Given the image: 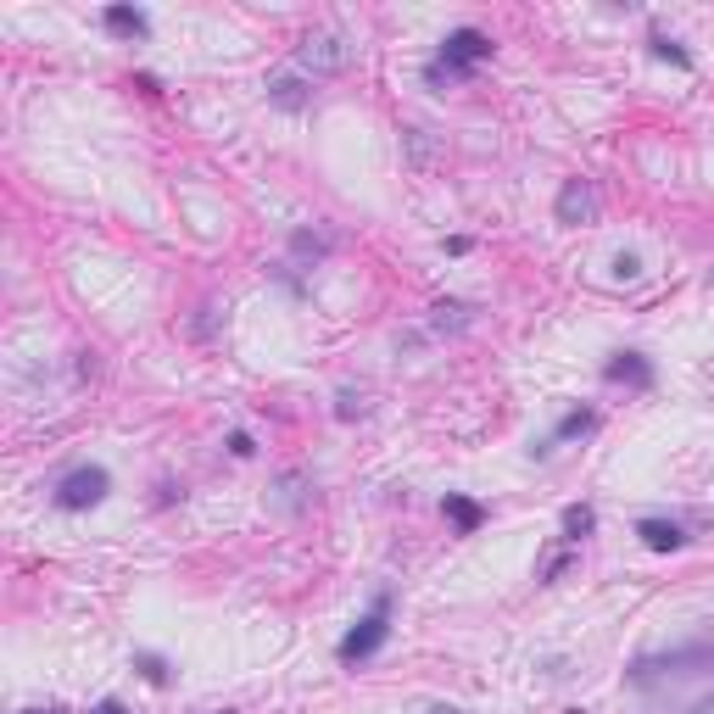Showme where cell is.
Returning <instances> with one entry per match:
<instances>
[{"label":"cell","instance_id":"8","mask_svg":"<svg viewBox=\"0 0 714 714\" xmlns=\"http://www.w3.org/2000/svg\"><path fill=\"white\" fill-rule=\"evenodd\" d=\"M107 29L112 34H151V23H145V12H134V7H107Z\"/></svg>","mask_w":714,"mask_h":714},{"label":"cell","instance_id":"14","mask_svg":"<svg viewBox=\"0 0 714 714\" xmlns=\"http://www.w3.org/2000/svg\"><path fill=\"white\" fill-rule=\"evenodd\" d=\"M140 670H145L151 681H167V670H162V659H140Z\"/></svg>","mask_w":714,"mask_h":714},{"label":"cell","instance_id":"12","mask_svg":"<svg viewBox=\"0 0 714 714\" xmlns=\"http://www.w3.org/2000/svg\"><path fill=\"white\" fill-rule=\"evenodd\" d=\"M581 430H592V413H570V419L553 430V441H564V435H581Z\"/></svg>","mask_w":714,"mask_h":714},{"label":"cell","instance_id":"4","mask_svg":"<svg viewBox=\"0 0 714 714\" xmlns=\"http://www.w3.org/2000/svg\"><path fill=\"white\" fill-rule=\"evenodd\" d=\"M597 218V185L592 178H570L559 191V224H592Z\"/></svg>","mask_w":714,"mask_h":714},{"label":"cell","instance_id":"13","mask_svg":"<svg viewBox=\"0 0 714 714\" xmlns=\"http://www.w3.org/2000/svg\"><path fill=\"white\" fill-rule=\"evenodd\" d=\"M614 274H619V280H637V274H642V262H637L631 251H619V257H614Z\"/></svg>","mask_w":714,"mask_h":714},{"label":"cell","instance_id":"10","mask_svg":"<svg viewBox=\"0 0 714 714\" xmlns=\"http://www.w3.org/2000/svg\"><path fill=\"white\" fill-rule=\"evenodd\" d=\"M592 524H597V519H592V508H570V513H564L570 542H581V536H592Z\"/></svg>","mask_w":714,"mask_h":714},{"label":"cell","instance_id":"15","mask_svg":"<svg viewBox=\"0 0 714 714\" xmlns=\"http://www.w3.org/2000/svg\"><path fill=\"white\" fill-rule=\"evenodd\" d=\"M89 714H129V708H123V703H96Z\"/></svg>","mask_w":714,"mask_h":714},{"label":"cell","instance_id":"9","mask_svg":"<svg viewBox=\"0 0 714 714\" xmlns=\"http://www.w3.org/2000/svg\"><path fill=\"white\" fill-rule=\"evenodd\" d=\"M446 513H453L458 530H475V524H480V502H469V497H446Z\"/></svg>","mask_w":714,"mask_h":714},{"label":"cell","instance_id":"2","mask_svg":"<svg viewBox=\"0 0 714 714\" xmlns=\"http://www.w3.org/2000/svg\"><path fill=\"white\" fill-rule=\"evenodd\" d=\"M386 631H391V597H375V608L351 625V631L340 637V664H357V659H369V653H380V642H386Z\"/></svg>","mask_w":714,"mask_h":714},{"label":"cell","instance_id":"1","mask_svg":"<svg viewBox=\"0 0 714 714\" xmlns=\"http://www.w3.org/2000/svg\"><path fill=\"white\" fill-rule=\"evenodd\" d=\"M486 56H491V34H480V29H458V34H446V40H441V51H435V62L424 67V78H430V84H453V78L475 73Z\"/></svg>","mask_w":714,"mask_h":714},{"label":"cell","instance_id":"6","mask_svg":"<svg viewBox=\"0 0 714 714\" xmlns=\"http://www.w3.org/2000/svg\"><path fill=\"white\" fill-rule=\"evenodd\" d=\"M637 536H642V542H648L653 553H675V548L686 542V530H681L675 519H642V524H637Z\"/></svg>","mask_w":714,"mask_h":714},{"label":"cell","instance_id":"7","mask_svg":"<svg viewBox=\"0 0 714 714\" xmlns=\"http://www.w3.org/2000/svg\"><path fill=\"white\" fill-rule=\"evenodd\" d=\"M603 375H608L614 386H619V380H631V386H648V380H653V375H648V364H642L637 351H619V357H614V364H608Z\"/></svg>","mask_w":714,"mask_h":714},{"label":"cell","instance_id":"3","mask_svg":"<svg viewBox=\"0 0 714 714\" xmlns=\"http://www.w3.org/2000/svg\"><path fill=\"white\" fill-rule=\"evenodd\" d=\"M107 469H96V464H84V469H73V475H62L56 480V508H67V513H78V508H96L101 497H107Z\"/></svg>","mask_w":714,"mask_h":714},{"label":"cell","instance_id":"11","mask_svg":"<svg viewBox=\"0 0 714 714\" xmlns=\"http://www.w3.org/2000/svg\"><path fill=\"white\" fill-rule=\"evenodd\" d=\"M653 56H664V62H675V67H692V56H686L675 40H664V34H653Z\"/></svg>","mask_w":714,"mask_h":714},{"label":"cell","instance_id":"5","mask_svg":"<svg viewBox=\"0 0 714 714\" xmlns=\"http://www.w3.org/2000/svg\"><path fill=\"white\" fill-rule=\"evenodd\" d=\"M296 62H302L307 73H340V67L351 62V51H346L340 40H329V34H318V40H302V51H296Z\"/></svg>","mask_w":714,"mask_h":714},{"label":"cell","instance_id":"16","mask_svg":"<svg viewBox=\"0 0 714 714\" xmlns=\"http://www.w3.org/2000/svg\"><path fill=\"white\" fill-rule=\"evenodd\" d=\"M23 714H62V708H23Z\"/></svg>","mask_w":714,"mask_h":714}]
</instances>
